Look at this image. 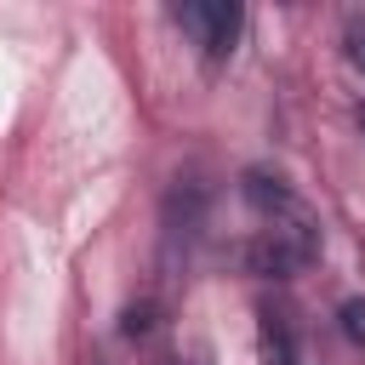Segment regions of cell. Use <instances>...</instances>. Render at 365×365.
Returning <instances> with one entry per match:
<instances>
[{
	"label": "cell",
	"mask_w": 365,
	"mask_h": 365,
	"mask_svg": "<svg viewBox=\"0 0 365 365\" xmlns=\"http://www.w3.org/2000/svg\"><path fill=\"white\" fill-rule=\"evenodd\" d=\"M171 23L200 46L205 63H228V51L245 29V11L228 6V0H188V6H171Z\"/></svg>",
	"instance_id": "6da1fadb"
},
{
	"label": "cell",
	"mask_w": 365,
	"mask_h": 365,
	"mask_svg": "<svg viewBox=\"0 0 365 365\" xmlns=\"http://www.w3.org/2000/svg\"><path fill=\"white\" fill-rule=\"evenodd\" d=\"M240 188H245V205L262 217V228H297V222H314V211L302 205V194H297L279 171L251 165V171L240 177Z\"/></svg>",
	"instance_id": "7a4b0ae2"
},
{
	"label": "cell",
	"mask_w": 365,
	"mask_h": 365,
	"mask_svg": "<svg viewBox=\"0 0 365 365\" xmlns=\"http://www.w3.org/2000/svg\"><path fill=\"white\" fill-rule=\"evenodd\" d=\"M262 354H268V365H302V354H297V325H291V308H262Z\"/></svg>",
	"instance_id": "3957f363"
},
{
	"label": "cell",
	"mask_w": 365,
	"mask_h": 365,
	"mask_svg": "<svg viewBox=\"0 0 365 365\" xmlns=\"http://www.w3.org/2000/svg\"><path fill=\"white\" fill-rule=\"evenodd\" d=\"M342 57L365 74V11H348L342 17Z\"/></svg>",
	"instance_id": "277c9868"
},
{
	"label": "cell",
	"mask_w": 365,
	"mask_h": 365,
	"mask_svg": "<svg viewBox=\"0 0 365 365\" xmlns=\"http://www.w3.org/2000/svg\"><path fill=\"white\" fill-rule=\"evenodd\" d=\"M336 319H342V336H348L354 348H365V297H348V302L336 308Z\"/></svg>",
	"instance_id": "5b68a950"
},
{
	"label": "cell",
	"mask_w": 365,
	"mask_h": 365,
	"mask_svg": "<svg viewBox=\"0 0 365 365\" xmlns=\"http://www.w3.org/2000/svg\"><path fill=\"white\" fill-rule=\"evenodd\" d=\"M359 125H365V103H359Z\"/></svg>",
	"instance_id": "8992f818"
}]
</instances>
